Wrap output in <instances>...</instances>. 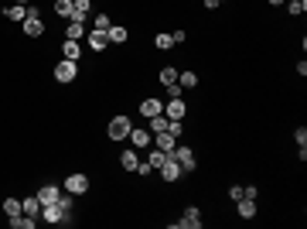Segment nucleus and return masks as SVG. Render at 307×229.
Masks as SVG:
<instances>
[{
    "instance_id": "19",
    "label": "nucleus",
    "mask_w": 307,
    "mask_h": 229,
    "mask_svg": "<svg viewBox=\"0 0 307 229\" xmlns=\"http://www.w3.org/2000/svg\"><path fill=\"white\" fill-rule=\"evenodd\" d=\"M82 31H86V21H68V28H65L68 41H78V38H82Z\"/></svg>"
},
{
    "instance_id": "30",
    "label": "nucleus",
    "mask_w": 307,
    "mask_h": 229,
    "mask_svg": "<svg viewBox=\"0 0 307 229\" xmlns=\"http://www.w3.org/2000/svg\"><path fill=\"white\" fill-rule=\"evenodd\" d=\"M287 11L294 14V18H300V14L307 11V0H290V7H287Z\"/></svg>"
},
{
    "instance_id": "6",
    "label": "nucleus",
    "mask_w": 307,
    "mask_h": 229,
    "mask_svg": "<svg viewBox=\"0 0 307 229\" xmlns=\"http://www.w3.org/2000/svg\"><path fill=\"white\" fill-rule=\"evenodd\" d=\"M86 41H89V48H92V52H102V48L110 45V35H106V31H99V28H92V31L86 35Z\"/></svg>"
},
{
    "instance_id": "15",
    "label": "nucleus",
    "mask_w": 307,
    "mask_h": 229,
    "mask_svg": "<svg viewBox=\"0 0 307 229\" xmlns=\"http://www.w3.org/2000/svg\"><path fill=\"white\" fill-rule=\"evenodd\" d=\"M34 222H38V215H28V212H20V215L10 219V226H14V229H34Z\"/></svg>"
},
{
    "instance_id": "7",
    "label": "nucleus",
    "mask_w": 307,
    "mask_h": 229,
    "mask_svg": "<svg viewBox=\"0 0 307 229\" xmlns=\"http://www.w3.org/2000/svg\"><path fill=\"white\" fill-rule=\"evenodd\" d=\"M20 28H24V35H28V38H41V35H44L41 18H24V21H20Z\"/></svg>"
},
{
    "instance_id": "22",
    "label": "nucleus",
    "mask_w": 307,
    "mask_h": 229,
    "mask_svg": "<svg viewBox=\"0 0 307 229\" xmlns=\"http://www.w3.org/2000/svg\"><path fill=\"white\" fill-rule=\"evenodd\" d=\"M20 198H4V215H7V219H14V215H20Z\"/></svg>"
},
{
    "instance_id": "35",
    "label": "nucleus",
    "mask_w": 307,
    "mask_h": 229,
    "mask_svg": "<svg viewBox=\"0 0 307 229\" xmlns=\"http://www.w3.org/2000/svg\"><path fill=\"white\" fill-rule=\"evenodd\" d=\"M181 93H184V89H181L178 82H171V86H168V96H171V99H181Z\"/></svg>"
},
{
    "instance_id": "14",
    "label": "nucleus",
    "mask_w": 307,
    "mask_h": 229,
    "mask_svg": "<svg viewBox=\"0 0 307 229\" xmlns=\"http://www.w3.org/2000/svg\"><path fill=\"white\" fill-rule=\"evenodd\" d=\"M20 209L28 212V215H41V198H38V195H28V198H20Z\"/></svg>"
},
{
    "instance_id": "11",
    "label": "nucleus",
    "mask_w": 307,
    "mask_h": 229,
    "mask_svg": "<svg viewBox=\"0 0 307 229\" xmlns=\"http://www.w3.org/2000/svg\"><path fill=\"white\" fill-rule=\"evenodd\" d=\"M126 140H130V144H134L136 151H144V147H147V144H150V130H140V127H130V137H126Z\"/></svg>"
},
{
    "instance_id": "1",
    "label": "nucleus",
    "mask_w": 307,
    "mask_h": 229,
    "mask_svg": "<svg viewBox=\"0 0 307 229\" xmlns=\"http://www.w3.org/2000/svg\"><path fill=\"white\" fill-rule=\"evenodd\" d=\"M130 116H113L110 120V127H106V134H110V140H126L130 137Z\"/></svg>"
},
{
    "instance_id": "32",
    "label": "nucleus",
    "mask_w": 307,
    "mask_h": 229,
    "mask_svg": "<svg viewBox=\"0 0 307 229\" xmlns=\"http://www.w3.org/2000/svg\"><path fill=\"white\" fill-rule=\"evenodd\" d=\"M96 28L99 31H110V14H96Z\"/></svg>"
},
{
    "instance_id": "10",
    "label": "nucleus",
    "mask_w": 307,
    "mask_h": 229,
    "mask_svg": "<svg viewBox=\"0 0 307 229\" xmlns=\"http://www.w3.org/2000/svg\"><path fill=\"white\" fill-rule=\"evenodd\" d=\"M140 113H144V116H147V120H150V116L164 113V103H160V99H154V96H147V99L140 103Z\"/></svg>"
},
{
    "instance_id": "31",
    "label": "nucleus",
    "mask_w": 307,
    "mask_h": 229,
    "mask_svg": "<svg viewBox=\"0 0 307 229\" xmlns=\"http://www.w3.org/2000/svg\"><path fill=\"white\" fill-rule=\"evenodd\" d=\"M164 157H168L164 151H150V157H147V161H150L154 168H160V164H164Z\"/></svg>"
},
{
    "instance_id": "12",
    "label": "nucleus",
    "mask_w": 307,
    "mask_h": 229,
    "mask_svg": "<svg viewBox=\"0 0 307 229\" xmlns=\"http://www.w3.org/2000/svg\"><path fill=\"white\" fill-rule=\"evenodd\" d=\"M92 11V0H72V21H86Z\"/></svg>"
},
{
    "instance_id": "4",
    "label": "nucleus",
    "mask_w": 307,
    "mask_h": 229,
    "mask_svg": "<svg viewBox=\"0 0 307 229\" xmlns=\"http://www.w3.org/2000/svg\"><path fill=\"white\" fill-rule=\"evenodd\" d=\"M65 191L86 195V191H89V178H86V174H68V178H65Z\"/></svg>"
},
{
    "instance_id": "37",
    "label": "nucleus",
    "mask_w": 307,
    "mask_h": 229,
    "mask_svg": "<svg viewBox=\"0 0 307 229\" xmlns=\"http://www.w3.org/2000/svg\"><path fill=\"white\" fill-rule=\"evenodd\" d=\"M229 195L236 198V202H239V198H242V185H232V188H229Z\"/></svg>"
},
{
    "instance_id": "18",
    "label": "nucleus",
    "mask_w": 307,
    "mask_h": 229,
    "mask_svg": "<svg viewBox=\"0 0 307 229\" xmlns=\"http://www.w3.org/2000/svg\"><path fill=\"white\" fill-rule=\"evenodd\" d=\"M236 205H239V215H242V219H252V215H256V198H239Z\"/></svg>"
},
{
    "instance_id": "16",
    "label": "nucleus",
    "mask_w": 307,
    "mask_h": 229,
    "mask_svg": "<svg viewBox=\"0 0 307 229\" xmlns=\"http://www.w3.org/2000/svg\"><path fill=\"white\" fill-rule=\"evenodd\" d=\"M157 137V151H164V154H171L174 147H178V144H174V137L168 134V130H160V134H154Z\"/></svg>"
},
{
    "instance_id": "17",
    "label": "nucleus",
    "mask_w": 307,
    "mask_h": 229,
    "mask_svg": "<svg viewBox=\"0 0 307 229\" xmlns=\"http://www.w3.org/2000/svg\"><path fill=\"white\" fill-rule=\"evenodd\" d=\"M58 195H62V188H55V185H44V188L38 191L41 205H52V202H58Z\"/></svg>"
},
{
    "instance_id": "34",
    "label": "nucleus",
    "mask_w": 307,
    "mask_h": 229,
    "mask_svg": "<svg viewBox=\"0 0 307 229\" xmlns=\"http://www.w3.org/2000/svg\"><path fill=\"white\" fill-rule=\"evenodd\" d=\"M150 171H154V164H150V161H140V164H136V174H144V178H147Z\"/></svg>"
},
{
    "instance_id": "29",
    "label": "nucleus",
    "mask_w": 307,
    "mask_h": 229,
    "mask_svg": "<svg viewBox=\"0 0 307 229\" xmlns=\"http://www.w3.org/2000/svg\"><path fill=\"white\" fill-rule=\"evenodd\" d=\"M72 202H76V195H72V191H62V195H58V205H62L65 212H72Z\"/></svg>"
},
{
    "instance_id": "28",
    "label": "nucleus",
    "mask_w": 307,
    "mask_h": 229,
    "mask_svg": "<svg viewBox=\"0 0 307 229\" xmlns=\"http://www.w3.org/2000/svg\"><path fill=\"white\" fill-rule=\"evenodd\" d=\"M160 82H164V86H171V82H178V69H171V65H164V69H160Z\"/></svg>"
},
{
    "instance_id": "3",
    "label": "nucleus",
    "mask_w": 307,
    "mask_h": 229,
    "mask_svg": "<svg viewBox=\"0 0 307 229\" xmlns=\"http://www.w3.org/2000/svg\"><path fill=\"white\" fill-rule=\"evenodd\" d=\"M174 161H178V168H181V174L184 171H194V154H192V147H174Z\"/></svg>"
},
{
    "instance_id": "21",
    "label": "nucleus",
    "mask_w": 307,
    "mask_h": 229,
    "mask_svg": "<svg viewBox=\"0 0 307 229\" xmlns=\"http://www.w3.org/2000/svg\"><path fill=\"white\" fill-rule=\"evenodd\" d=\"M120 164H123L126 171H136V164H140V157H136V151H123V154H120Z\"/></svg>"
},
{
    "instance_id": "26",
    "label": "nucleus",
    "mask_w": 307,
    "mask_h": 229,
    "mask_svg": "<svg viewBox=\"0 0 307 229\" xmlns=\"http://www.w3.org/2000/svg\"><path fill=\"white\" fill-rule=\"evenodd\" d=\"M55 14L72 21V0H55Z\"/></svg>"
},
{
    "instance_id": "40",
    "label": "nucleus",
    "mask_w": 307,
    "mask_h": 229,
    "mask_svg": "<svg viewBox=\"0 0 307 229\" xmlns=\"http://www.w3.org/2000/svg\"><path fill=\"white\" fill-rule=\"evenodd\" d=\"M218 4H222V0H218Z\"/></svg>"
},
{
    "instance_id": "25",
    "label": "nucleus",
    "mask_w": 307,
    "mask_h": 229,
    "mask_svg": "<svg viewBox=\"0 0 307 229\" xmlns=\"http://www.w3.org/2000/svg\"><path fill=\"white\" fill-rule=\"evenodd\" d=\"M106 35H110L113 45H123V41L130 38V35H126V28H113V24H110V31H106Z\"/></svg>"
},
{
    "instance_id": "2",
    "label": "nucleus",
    "mask_w": 307,
    "mask_h": 229,
    "mask_svg": "<svg viewBox=\"0 0 307 229\" xmlns=\"http://www.w3.org/2000/svg\"><path fill=\"white\" fill-rule=\"evenodd\" d=\"M76 72H78V65L68 62V58H62V62L55 65V79L58 82H76Z\"/></svg>"
},
{
    "instance_id": "39",
    "label": "nucleus",
    "mask_w": 307,
    "mask_h": 229,
    "mask_svg": "<svg viewBox=\"0 0 307 229\" xmlns=\"http://www.w3.org/2000/svg\"><path fill=\"white\" fill-rule=\"evenodd\" d=\"M14 4H24V7H28V0H14Z\"/></svg>"
},
{
    "instance_id": "20",
    "label": "nucleus",
    "mask_w": 307,
    "mask_h": 229,
    "mask_svg": "<svg viewBox=\"0 0 307 229\" xmlns=\"http://www.w3.org/2000/svg\"><path fill=\"white\" fill-rule=\"evenodd\" d=\"M24 14H28L24 4H10V7L4 11V18H7V21H24Z\"/></svg>"
},
{
    "instance_id": "33",
    "label": "nucleus",
    "mask_w": 307,
    "mask_h": 229,
    "mask_svg": "<svg viewBox=\"0 0 307 229\" xmlns=\"http://www.w3.org/2000/svg\"><path fill=\"white\" fill-rule=\"evenodd\" d=\"M168 134H171V137H181V120H168Z\"/></svg>"
},
{
    "instance_id": "27",
    "label": "nucleus",
    "mask_w": 307,
    "mask_h": 229,
    "mask_svg": "<svg viewBox=\"0 0 307 229\" xmlns=\"http://www.w3.org/2000/svg\"><path fill=\"white\" fill-rule=\"evenodd\" d=\"M154 45H157L160 52H168V48H174V38H171V31H164V35H157V38H154Z\"/></svg>"
},
{
    "instance_id": "9",
    "label": "nucleus",
    "mask_w": 307,
    "mask_h": 229,
    "mask_svg": "<svg viewBox=\"0 0 307 229\" xmlns=\"http://www.w3.org/2000/svg\"><path fill=\"white\" fill-rule=\"evenodd\" d=\"M174 226H184V229H198V226H202V212H198V209H194V205H192V209L184 212V215H181V219H178Z\"/></svg>"
},
{
    "instance_id": "23",
    "label": "nucleus",
    "mask_w": 307,
    "mask_h": 229,
    "mask_svg": "<svg viewBox=\"0 0 307 229\" xmlns=\"http://www.w3.org/2000/svg\"><path fill=\"white\" fill-rule=\"evenodd\" d=\"M178 86H181V89H194V86H198V76H194V72H178Z\"/></svg>"
},
{
    "instance_id": "38",
    "label": "nucleus",
    "mask_w": 307,
    "mask_h": 229,
    "mask_svg": "<svg viewBox=\"0 0 307 229\" xmlns=\"http://www.w3.org/2000/svg\"><path fill=\"white\" fill-rule=\"evenodd\" d=\"M270 4H273V7H280V4H284V0H270Z\"/></svg>"
},
{
    "instance_id": "36",
    "label": "nucleus",
    "mask_w": 307,
    "mask_h": 229,
    "mask_svg": "<svg viewBox=\"0 0 307 229\" xmlns=\"http://www.w3.org/2000/svg\"><path fill=\"white\" fill-rule=\"evenodd\" d=\"M294 137H297V147H307V130H304V127H300Z\"/></svg>"
},
{
    "instance_id": "8",
    "label": "nucleus",
    "mask_w": 307,
    "mask_h": 229,
    "mask_svg": "<svg viewBox=\"0 0 307 229\" xmlns=\"http://www.w3.org/2000/svg\"><path fill=\"white\" fill-rule=\"evenodd\" d=\"M184 113H188L184 99H171V103L164 106V116H168V120H184Z\"/></svg>"
},
{
    "instance_id": "13",
    "label": "nucleus",
    "mask_w": 307,
    "mask_h": 229,
    "mask_svg": "<svg viewBox=\"0 0 307 229\" xmlns=\"http://www.w3.org/2000/svg\"><path fill=\"white\" fill-rule=\"evenodd\" d=\"M62 55L68 58V62H78V58H82V45H78V41H68V38H65V45H62Z\"/></svg>"
},
{
    "instance_id": "24",
    "label": "nucleus",
    "mask_w": 307,
    "mask_h": 229,
    "mask_svg": "<svg viewBox=\"0 0 307 229\" xmlns=\"http://www.w3.org/2000/svg\"><path fill=\"white\" fill-rule=\"evenodd\" d=\"M160 130H168V116H164V113L150 116V137H154V134H160Z\"/></svg>"
},
{
    "instance_id": "5",
    "label": "nucleus",
    "mask_w": 307,
    "mask_h": 229,
    "mask_svg": "<svg viewBox=\"0 0 307 229\" xmlns=\"http://www.w3.org/2000/svg\"><path fill=\"white\" fill-rule=\"evenodd\" d=\"M157 171L164 174V181H178V178H181V168H178V161H174V154H168V157H164V164H160Z\"/></svg>"
}]
</instances>
